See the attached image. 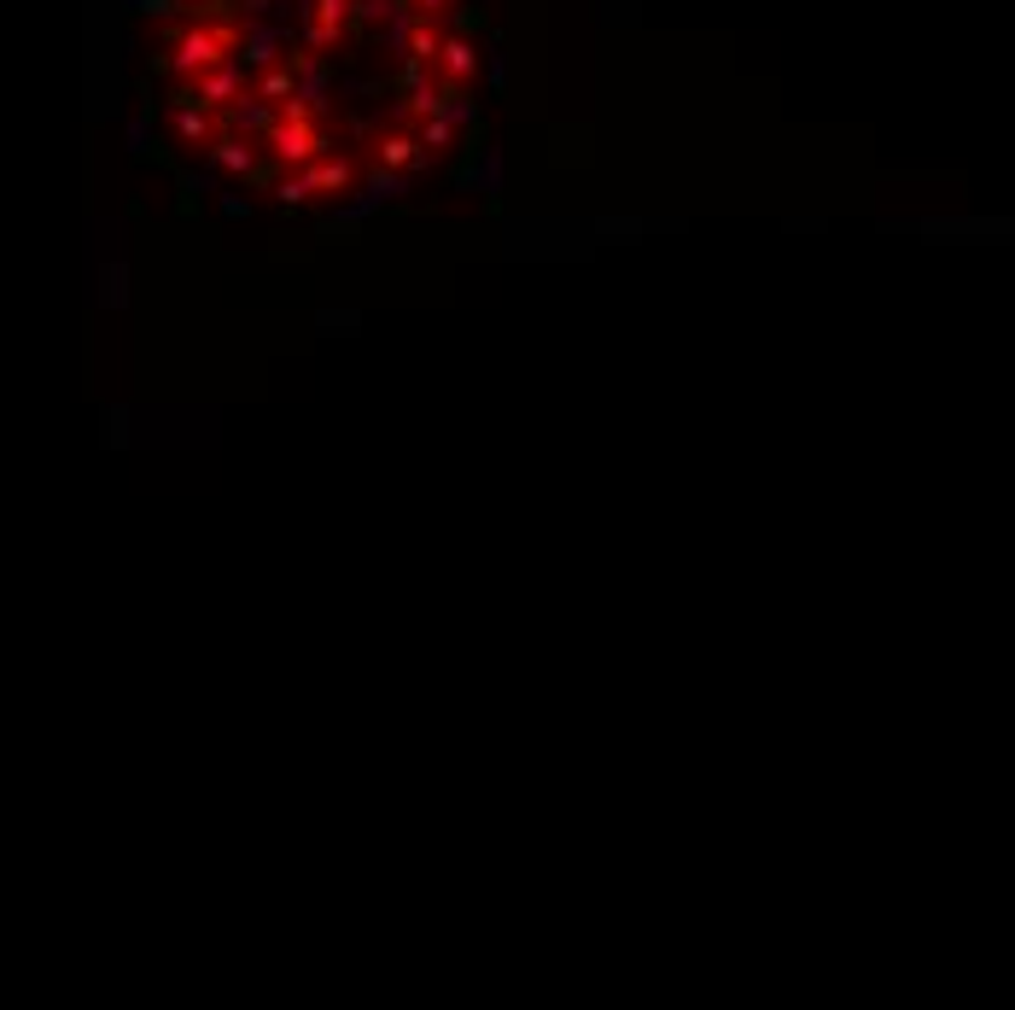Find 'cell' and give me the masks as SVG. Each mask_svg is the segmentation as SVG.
<instances>
[{"mask_svg": "<svg viewBox=\"0 0 1015 1010\" xmlns=\"http://www.w3.org/2000/svg\"><path fill=\"white\" fill-rule=\"evenodd\" d=\"M268 193H275L280 211H303L315 199V188H310V176H303V170H280L275 181H268Z\"/></svg>", "mask_w": 1015, "mask_h": 1010, "instance_id": "obj_2", "label": "cell"}, {"mask_svg": "<svg viewBox=\"0 0 1015 1010\" xmlns=\"http://www.w3.org/2000/svg\"><path fill=\"white\" fill-rule=\"evenodd\" d=\"M223 216H228V223H240V216H251V199H246V188H228V193H223Z\"/></svg>", "mask_w": 1015, "mask_h": 1010, "instance_id": "obj_3", "label": "cell"}, {"mask_svg": "<svg viewBox=\"0 0 1015 1010\" xmlns=\"http://www.w3.org/2000/svg\"><path fill=\"white\" fill-rule=\"evenodd\" d=\"M106 305H111V310L123 305V269H117V263L106 269Z\"/></svg>", "mask_w": 1015, "mask_h": 1010, "instance_id": "obj_4", "label": "cell"}, {"mask_svg": "<svg viewBox=\"0 0 1015 1010\" xmlns=\"http://www.w3.org/2000/svg\"><path fill=\"white\" fill-rule=\"evenodd\" d=\"M362 170H368L362 153H321L315 164H303V176H310L315 199H345L350 188H357Z\"/></svg>", "mask_w": 1015, "mask_h": 1010, "instance_id": "obj_1", "label": "cell"}]
</instances>
